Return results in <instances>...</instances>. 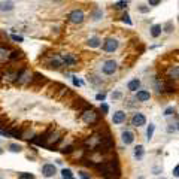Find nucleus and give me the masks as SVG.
I'll return each mask as SVG.
<instances>
[{
	"mask_svg": "<svg viewBox=\"0 0 179 179\" xmlns=\"http://www.w3.org/2000/svg\"><path fill=\"white\" fill-rule=\"evenodd\" d=\"M117 69H118L117 61L108 60V61H104V64L102 66V72L104 73V75H113V73L117 72Z\"/></svg>",
	"mask_w": 179,
	"mask_h": 179,
	"instance_id": "1",
	"label": "nucleus"
},
{
	"mask_svg": "<svg viewBox=\"0 0 179 179\" xmlns=\"http://www.w3.org/2000/svg\"><path fill=\"white\" fill-rule=\"evenodd\" d=\"M69 19H70L73 24H81V23L84 21V12H82L81 9H75V11L70 12Z\"/></svg>",
	"mask_w": 179,
	"mask_h": 179,
	"instance_id": "2",
	"label": "nucleus"
},
{
	"mask_svg": "<svg viewBox=\"0 0 179 179\" xmlns=\"http://www.w3.org/2000/svg\"><path fill=\"white\" fill-rule=\"evenodd\" d=\"M117 48H118V40H117V39H113V37L106 39V40H104V43H103V49H104L106 52L117 51Z\"/></svg>",
	"mask_w": 179,
	"mask_h": 179,
	"instance_id": "3",
	"label": "nucleus"
},
{
	"mask_svg": "<svg viewBox=\"0 0 179 179\" xmlns=\"http://www.w3.org/2000/svg\"><path fill=\"white\" fill-rule=\"evenodd\" d=\"M146 124V118L143 113H140V112H136L134 115H133V118H131V126H134V127H142V126H145Z\"/></svg>",
	"mask_w": 179,
	"mask_h": 179,
	"instance_id": "4",
	"label": "nucleus"
},
{
	"mask_svg": "<svg viewBox=\"0 0 179 179\" xmlns=\"http://www.w3.org/2000/svg\"><path fill=\"white\" fill-rule=\"evenodd\" d=\"M81 115H82V119L85 121L87 124H93V122H96V119H97V113H96L93 109L84 111Z\"/></svg>",
	"mask_w": 179,
	"mask_h": 179,
	"instance_id": "5",
	"label": "nucleus"
},
{
	"mask_svg": "<svg viewBox=\"0 0 179 179\" xmlns=\"http://www.w3.org/2000/svg\"><path fill=\"white\" fill-rule=\"evenodd\" d=\"M57 173V167L54 164H45L42 167V175L45 178H52Z\"/></svg>",
	"mask_w": 179,
	"mask_h": 179,
	"instance_id": "6",
	"label": "nucleus"
},
{
	"mask_svg": "<svg viewBox=\"0 0 179 179\" xmlns=\"http://www.w3.org/2000/svg\"><path fill=\"white\" fill-rule=\"evenodd\" d=\"M127 118V113L124 111H117L113 113V117H112V122L113 124H121V122H124Z\"/></svg>",
	"mask_w": 179,
	"mask_h": 179,
	"instance_id": "7",
	"label": "nucleus"
},
{
	"mask_svg": "<svg viewBox=\"0 0 179 179\" xmlns=\"http://www.w3.org/2000/svg\"><path fill=\"white\" fill-rule=\"evenodd\" d=\"M167 76L172 81H179V66H170L167 69Z\"/></svg>",
	"mask_w": 179,
	"mask_h": 179,
	"instance_id": "8",
	"label": "nucleus"
},
{
	"mask_svg": "<svg viewBox=\"0 0 179 179\" xmlns=\"http://www.w3.org/2000/svg\"><path fill=\"white\" fill-rule=\"evenodd\" d=\"M136 99L139 102H148L151 99V93L146 90H139V91H136Z\"/></svg>",
	"mask_w": 179,
	"mask_h": 179,
	"instance_id": "9",
	"label": "nucleus"
},
{
	"mask_svg": "<svg viewBox=\"0 0 179 179\" xmlns=\"http://www.w3.org/2000/svg\"><path fill=\"white\" fill-rule=\"evenodd\" d=\"M121 139H122V142L126 143V145H130V143H133V140H134V134L131 133V131H122V134H121Z\"/></svg>",
	"mask_w": 179,
	"mask_h": 179,
	"instance_id": "10",
	"label": "nucleus"
},
{
	"mask_svg": "<svg viewBox=\"0 0 179 179\" xmlns=\"http://www.w3.org/2000/svg\"><path fill=\"white\" fill-rule=\"evenodd\" d=\"M155 90L158 94L166 93V81H161V79H157L155 81Z\"/></svg>",
	"mask_w": 179,
	"mask_h": 179,
	"instance_id": "11",
	"label": "nucleus"
},
{
	"mask_svg": "<svg viewBox=\"0 0 179 179\" xmlns=\"http://www.w3.org/2000/svg\"><path fill=\"white\" fill-rule=\"evenodd\" d=\"M127 88L130 90V91H137V90L140 88V81H139L137 78H134V79H131V81L128 82Z\"/></svg>",
	"mask_w": 179,
	"mask_h": 179,
	"instance_id": "12",
	"label": "nucleus"
},
{
	"mask_svg": "<svg viewBox=\"0 0 179 179\" xmlns=\"http://www.w3.org/2000/svg\"><path fill=\"white\" fill-rule=\"evenodd\" d=\"M87 45H88L90 48H99V46L102 45V40H100L99 37H96V36H94V37H90V39H88Z\"/></svg>",
	"mask_w": 179,
	"mask_h": 179,
	"instance_id": "13",
	"label": "nucleus"
},
{
	"mask_svg": "<svg viewBox=\"0 0 179 179\" xmlns=\"http://www.w3.org/2000/svg\"><path fill=\"white\" fill-rule=\"evenodd\" d=\"M14 9V3L12 2H0V11L2 12H9V11H12Z\"/></svg>",
	"mask_w": 179,
	"mask_h": 179,
	"instance_id": "14",
	"label": "nucleus"
},
{
	"mask_svg": "<svg viewBox=\"0 0 179 179\" xmlns=\"http://www.w3.org/2000/svg\"><path fill=\"white\" fill-rule=\"evenodd\" d=\"M166 93H167V94L176 93V85L173 84V81H172V79H167V81H166Z\"/></svg>",
	"mask_w": 179,
	"mask_h": 179,
	"instance_id": "15",
	"label": "nucleus"
},
{
	"mask_svg": "<svg viewBox=\"0 0 179 179\" xmlns=\"http://www.w3.org/2000/svg\"><path fill=\"white\" fill-rule=\"evenodd\" d=\"M163 32V27L160 26V24H154L152 27H151V36L152 37H158L160 34H161Z\"/></svg>",
	"mask_w": 179,
	"mask_h": 179,
	"instance_id": "16",
	"label": "nucleus"
},
{
	"mask_svg": "<svg viewBox=\"0 0 179 179\" xmlns=\"http://www.w3.org/2000/svg\"><path fill=\"white\" fill-rule=\"evenodd\" d=\"M143 154H145V149H143L142 145H137L136 148H134V157H136L137 160H142V158H143Z\"/></svg>",
	"mask_w": 179,
	"mask_h": 179,
	"instance_id": "17",
	"label": "nucleus"
},
{
	"mask_svg": "<svg viewBox=\"0 0 179 179\" xmlns=\"http://www.w3.org/2000/svg\"><path fill=\"white\" fill-rule=\"evenodd\" d=\"M154 130H155V126H154V124H149L148 128H146V139H148V140H151V139H152Z\"/></svg>",
	"mask_w": 179,
	"mask_h": 179,
	"instance_id": "18",
	"label": "nucleus"
},
{
	"mask_svg": "<svg viewBox=\"0 0 179 179\" xmlns=\"http://www.w3.org/2000/svg\"><path fill=\"white\" fill-rule=\"evenodd\" d=\"M163 30H164L166 33H172V32L175 30V27H173V23H172V21H167V23L164 24V27H163Z\"/></svg>",
	"mask_w": 179,
	"mask_h": 179,
	"instance_id": "19",
	"label": "nucleus"
},
{
	"mask_svg": "<svg viewBox=\"0 0 179 179\" xmlns=\"http://www.w3.org/2000/svg\"><path fill=\"white\" fill-rule=\"evenodd\" d=\"M128 0H119V2H117L115 5H113V8L115 9H124L126 6H127Z\"/></svg>",
	"mask_w": 179,
	"mask_h": 179,
	"instance_id": "20",
	"label": "nucleus"
},
{
	"mask_svg": "<svg viewBox=\"0 0 179 179\" xmlns=\"http://www.w3.org/2000/svg\"><path fill=\"white\" fill-rule=\"evenodd\" d=\"M63 60H64V63H66L67 66H73V64H75V58H73V57H70V55H67V54L63 57Z\"/></svg>",
	"mask_w": 179,
	"mask_h": 179,
	"instance_id": "21",
	"label": "nucleus"
},
{
	"mask_svg": "<svg viewBox=\"0 0 179 179\" xmlns=\"http://www.w3.org/2000/svg\"><path fill=\"white\" fill-rule=\"evenodd\" d=\"M61 175H63L64 179H72V170H70V169H63V170H61Z\"/></svg>",
	"mask_w": 179,
	"mask_h": 179,
	"instance_id": "22",
	"label": "nucleus"
},
{
	"mask_svg": "<svg viewBox=\"0 0 179 179\" xmlns=\"http://www.w3.org/2000/svg\"><path fill=\"white\" fill-rule=\"evenodd\" d=\"M60 66H61V61H60L58 58H55V60H52L51 63H49V67L52 69H58Z\"/></svg>",
	"mask_w": 179,
	"mask_h": 179,
	"instance_id": "23",
	"label": "nucleus"
},
{
	"mask_svg": "<svg viewBox=\"0 0 179 179\" xmlns=\"http://www.w3.org/2000/svg\"><path fill=\"white\" fill-rule=\"evenodd\" d=\"M19 179H34V176L32 173H27V172H23V173H19Z\"/></svg>",
	"mask_w": 179,
	"mask_h": 179,
	"instance_id": "24",
	"label": "nucleus"
},
{
	"mask_svg": "<svg viewBox=\"0 0 179 179\" xmlns=\"http://www.w3.org/2000/svg\"><path fill=\"white\" fill-rule=\"evenodd\" d=\"M9 151H12V152H19V151H21V146L17 145V143H11V145H9Z\"/></svg>",
	"mask_w": 179,
	"mask_h": 179,
	"instance_id": "25",
	"label": "nucleus"
},
{
	"mask_svg": "<svg viewBox=\"0 0 179 179\" xmlns=\"http://www.w3.org/2000/svg\"><path fill=\"white\" fill-rule=\"evenodd\" d=\"M137 11L142 12V14H148V12H149V6H146V5H139V6H137Z\"/></svg>",
	"mask_w": 179,
	"mask_h": 179,
	"instance_id": "26",
	"label": "nucleus"
},
{
	"mask_svg": "<svg viewBox=\"0 0 179 179\" xmlns=\"http://www.w3.org/2000/svg\"><path fill=\"white\" fill-rule=\"evenodd\" d=\"M102 15H103V12H102V9H96V11H94V14H93V18L94 19H100V18H102Z\"/></svg>",
	"mask_w": 179,
	"mask_h": 179,
	"instance_id": "27",
	"label": "nucleus"
},
{
	"mask_svg": "<svg viewBox=\"0 0 179 179\" xmlns=\"http://www.w3.org/2000/svg\"><path fill=\"white\" fill-rule=\"evenodd\" d=\"M173 113H175V108L170 106V108H167V109L164 111V117H170V115H173Z\"/></svg>",
	"mask_w": 179,
	"mask_h": 179,
	"instance_id": "28",
	"label": "nucleus"
},
{
	"mask_svg": "<svg viewBox=\"0 0 179 179\" xmlns=\"http://www.w3.org/2000/svg\"><path fill=\"white\" fill-rule=\"evenodd\" d=\"M122 21H124L126 24H128V26H131V19H130V17H128L127 12H126V14L122 15Z\"/></svg>",
	"mask_w": 179,
	"mask_h": 179,
	"instance_id": "29",
	"label": "nucleus"
},
{
	"mask_svg": "<svg viewBox=\"0 0 179 179\" xmlns=\"http://www.w3.org/2000/svg\"><path fill=\"white\" fill-rule=\"evenodd\" d=\"M100 111H102L103 113H108V111H109V106H108L106 103H102V106H100Z\"/></svg>",
	"mask_w": 179,
	"mask_h": 179,
	"instance_id": "30",
	"label": "nucleus"
},
{
	"mask_svg": "<svg viewBox=\"0 0 179 179\" xmlns=\"http://www.w3.org/2000/svg\"><path fill=\"white\" fill-rule=\"evenodd\" d=\"M122 97V94L119 93V91H115V93H112V99L113 100H118V99H121Z\"/></svg>",
	"mask_w": 179,
	"mask_h": 179,
	"instance_id": "31",
	"label": "nucleus"
},
{
	"mask_svg": "<svg viewBox=\"0 0 179 179\" xmlns=\"http://www.w3.org/2000/svg\"><path fill=\"white\" fill-rule=\"evenodd\" d=\"M148 3H149V6H157L161 3V0H148Z\"/></svg>",
	"mask_w": 179,
	"mask_h": 179,
	"instance_id": "32",
	"label": "nucleus"
},
{
	"mask_svg": "<svg viewBox=\"0 0 179 179\" xmlns=\"http://www.w3.org/2000/svg\"><path fill=\"white\" fill-rule=\"evenodd\" d=\"M96 99H97V100H99V102H103V100H104V99H106V94H103V93L97 94V96H96Z\"/></svg>",
	"mask_w": 179,
	"mask_h": 179,
	"instance_id": "33",
	"label": "nucleus"
},
{
	"mask_svg": "<svg viewBox=\"0 0 179 179\" xmlns=\"http://www.w3.org/2000/svg\"><path fill=\"white\" fill-rule=\"evenodd\" d=\"M19 57H21V52H18V51H14V52H12V55H11V58H12V60L19 58Z\"/></svg>",
	"mask_w": 179,
	"mask_h": 179,
	"instance_id": "34",
	"label": "nucleus"
},
{
	"mask_svg": "<svg viewBox=\"0 0 179 179\" xmlns=\"http://www.w3.org/2000/svg\"><path fill=\"white\" fill-rule=\"evenodd\" d=\"M73 151V148L72 146H66V148H63V154H70Z\"/></svg>",
	"mask_w": 179,
	"mask_h": 179,
	"instance_id": "35",
	"label": "nucleus"
},
{
	"mask_svg": "<svg viewBox=\"0 0 179 179\" xmlns=\"http://www.w3.org/2000/svg\"><path fill=\"white\" fill-rule=\"evenodd\" d=\"M152 172H154V175H160V173L163 172V169H161V167H154Z\"/></svg>",
	"mask_w": 179,
	"mask_h": 179,
	"instance_id": "36",
	"label": "nucleus"
},
{
	"mask_svg": "<svg viewBox=\"0 0 179 179\" xmlns=\"http://www.w3.org/2000/svg\"><path fill=\"white\" fill-rule=\"evenodd\" d=\"M176 130H178V127H175V126H169V127H167V131H169V133H175Z\"/></svg>",
	"mask_w": 179,
	"mask_h": 179,
	"instance_id": "37",
	"label": "nucleus"
},
{
	"mask_svg": "<svg viewBox=\"0 0 179 179\" xmlns=\"http://www.w3.org/2000/svg\"><path fill=\"white\" fill-rule=\"evenodd\" d=\"M173 176H176V178H179V164L173 169Z\"/></svg>",
	"mask_w": 179,
	"mask_h": 179,
	"instance_id": "38",
	"label": "nucleus"
},
{
	"mask_svg": "<svg viewBox=\"0 0 179 179\" xmlns=\"http://www.w3.org/2000/svg\"><path fill=\"white\" fill-rule=\"evenodd\" d=\"M12 39H14V40H18V42L23 40V37H19V36H17V34H12Z\"/></svg>",
	"mask_w": 179,
	"mask_h": 179,
	"instance_id": "39",
	"label": "nucleus"
},
{
	"mask_svg": "<svg viewBox=\"0 0 179 179\" xmlns=\"http://www.w3.org/2000/svg\"><path fill=\"white\" fill-rule=\"evenodd\" d=\"M73 84H75V85H79V84H81V82H79V81H78L76 78H73Z\"/></svg>",
	"mask_w": 179,
	"mask_h": 179,
	"instance_id": "40",
	"label": "nucleus"
},
{
	"mask_svg": "<svg viewBox=\"0 0 179 179\" xmlns=\"http://www.w3.org/2000/svg\"><path fill=\"white\" fill-rule=\"evenodd\" d=\"M81 176H82V179H90V178H88V176H87V175H85V173H84V172L81 173Z\"/></svg>",
	"mask_w": 179,
	"mask_h": 179,
	"instance_id": "41",
	"label": "nucleus"
},
{
	"mask_svg": "<svg viewBox=\"0 0 179 179\" xmlns=\"http://www.w3.org/2000/svg\"><path fill=\"white\" fill-rule=\"evenodd\" d=\"M176 126H178V130H179V122H178V124H176Z\"/></svg>",
	"mask_w": 179,
	"mask_h": 179,
	"instance_id": "42",
	"label": "nucleus"
},
{
	"mask_svg": "<svg viewBox=\"0 0 179 179\" xmlns=\"http://www.w3.org/2000/svg\"><path fill=\"white\" fill-rule=\"evenodd\" d=\"M2 152H3V151H2V148H0V154H2Z\"/></svg>",
	"mask_w": 179,
	"mask_h": 179,
	"instance_id": "43",
	"label": "nucleus"
},
{
	"mask_svg": "<svg viewBox=\"0 0 179 179\" xmlns=\"http://www.w3.org/2000/svg\"><path fill=\"white\" fill-rule=\"evenodd\" d=\"M139 179H143V178H142V176H140V178H139Z\"/></svg>",
	"mask_w": 179,
	"mask_h": 179,
	"instance_id": "44",
	"label": "nucleus"
},
{
	"mask_svg": "<svg viewBox=\"0 0 179 179\" xmlns=\"http://www.w3.org/2000/svg\"><path fill=\"white\" fill-rule=\"evenodd\" d=\"M178 21H179V17H178Z\"/></svg>",
	"mask_w": 179,
	"mask_h": 179,
	"instance_id": "45",
	"label": "nucleus"
}]
</instances>
